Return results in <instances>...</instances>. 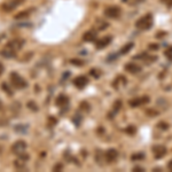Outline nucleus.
<instances>
[{
    "label": "nucleus",
    "mask_w": 172,
    "mask_h": 172,
    "mask_svg": "<svg viewBox=\"0 0 172 172\" xmlns=\"http://www.w3.org/2000/svg\"><path fill=\"white\" fill-rule=\"evenodd\" d=\"M165 34H166V32H163V31H162V32H160V34H157L156 37L160 38V37H163V36H165Z\"/></svg>",
    "instance_id": "37"
},
{
    "label": "nucleus",
    "mask_w": 172,
    "mask_h": 172,
    "mask_svg": "<svg viewBox=\"0 0 172 172\" xmlns=\"http://www.w3.org/2000/svg\"><path fill=\"white\" fill-rule=\"evenodd\" d=\"M168 169H169L170 171H172V160L169 162V164H168Z\"/></svg>",
    "instance_id": "36"
},
{
    "label": "nucleus",
    "mask_w": 172,
    "mask_h": 172,
    "mask_svg": "<svg viewBox=\"0 0 172 172\" xmlns=\"http://www.w3.org/2000/svg\"><path fill=\"white\" fill-rule=\"evenodd\" d=\"M125 131H126V133H129V134H134V133H136V131H137V129H136V126L130 125L129 128L125 130Z\"/></svg>",
    "instance_id": "27"
},
{
    "label": "nucleus",
    "mask_w": 172,
    "mask_h": 172,
    "mask_svg": "<svg viewBox=\"0 0 172 172\" xmlns=\"http://www.w3.org/2000/svg\"><path fill=\"white\" fill-rule=\"evenodd\" d=\"M128 1V4L131 5V6H137L139 4H141V2H144L145 0H126Z\"/></svg>",
    "instance_id": "25"
},
{
    "label": "nucleus",
    "mask_w": 172,
    "mask_h": 172,
    "mask_svg": "<svg viewBox=\"0 0 172 172\" xmlns=\"http://www.w3.org/2000/svg\"><path fill=\"white\" fill-rule=\"evenodd\" d=\"M145 158V154L144 153H134V154L131 156V160L132 161H141V160H144Z\"/></svg>",
    "instance_id": "18"
},
{
    "label": "nucleus",
    "mask_w": 172,
    "mask_h": 172,
    "mask_svg": "<svg viewBox=\"0 0 172 172\" xmlns=\"http://www.w3.org/2000/svg\"><path fill=\"white\" fill-rule=\"evenodd\" d=\"M14 166L16 168L17 170H23V169L26 168V163H24L23 161H15Z\"/></svg>",
    "instance_id": "21"
},
{
    "label": "nucleus",
    "mask_w": 172,
    "mask_h": 172,
    "mask_svg": "<svg viewBox=\"0 0 172 172\" xmlns=\"http://www.w3.org/2000/svg\"><path fill=\"white\" fill-rule=\"evenodd\" d=\"M149 48H152V50H158V45L156 44V45H149Z\"/></svg>",
    "instance_id": "35"
},
{
    "label": "nucleus",
    "mask_w": 172,
    "mask_h": 172,
    "mask_svg": "<svg viewBox=\"0 0 172 172\" xmlns=\"http://www.w3.org/2000/svg\"><path fill=\"white\" fill-rule=\"evenodd\" d=\"M28 107L31 109V110H34V112H37L38 110V106L34 102V101H30V102H28Z\"/></svg>",
    "instance_id": "26"
},
{
    "label": "nucleus",
    "mask_w": 172,
    "mask_h": 172,
    "mask_svg": "<svg viewBox=\"0 0 172 172\" xmlns=\"http://www.w3.org/2000/svg\"><path fill=\"white\" fill-rule=\"evenodd\" d=\"M96 37H98L96 31H94V30H88V31H86L85 34H83V40L91 43V42H95L96 40Z\"/></svg>",
    "instance_id": "13"
},
{
    "label": "nucleus",
    "mask_w": 172,
    "mask_h": 172,
    "mask_svg": "<svg viewBox=\"0 0 172 172\" xmlns=\"http://www.w3.org/2000/svg\"><path fill=\"white\" fill-rule=\"evenodd\" d=\"M147 115H149L150 117H154L156 115H158V112H154V110H147Z\"/></svg>",
    "instance_id": "33"
},
{
    "label": "nucleus",
    "mask_w": 172,
    "mask_h": 172,
    "mask_svg": "<svg viewBox=\"0 0 172 172\" xmlns=\"http://www.w3.org/2000/svg\"><path fill=\"white\" fill-rule=\"evenodd\" d=\"M112 38L110 36H106V37H102L101 39H98L96 40V43H95V47L98 48V50H103V48H106L109 44L112 43Z\"/></svg>",
    "instance_id": "9"
},
{
    "label": "nucleus",
    "mask_w": 172,
    "mask_h": 172,
    "mask_svg": "<svg viewBox=\"0 0 172 172\" xmlns=\"http://www.w3.org/2000/svg\"><path fill=\"white\" fill-rule=\"evenodd\" d=\"M153 153H154L155 158H156V160H160V158H162V157H164V156L166 155L168 150H166V148L164 146L157 145V146L153 147Z\"/></svg>",
    "instance_id": "10"
},
{
    "label": "nucleus",
    "mask_w": 172,
    "mask_h": 172,
    "mask_svg": "<svg viewBox=\"0 0 172 172\" xmlns=\"http://www.w3.org/2000/svg\"><path fill=\"white\" fill-rule=\"evenodd\" d=\"M87 84H88V78L86 76H78V77L74 79V85L76 86L77 88H79V90L84 88Z\"/></svg>",
    "instance_id": "11"
},
{
    "label": "nucleus",
    "mask_w": 172,
    "mask_h": 172,
    "mask_svg": "<svg viewBox=\"0 0 172 172\" xmlns=\"http://www.w3.org/2000/svg\"><path fill=\"white\" fill-rule=\"evenodd\" d=\"M114 112L116 114V112H118L120 110V108H122V101H120V100H117V101H115V103H114Z\"/></svg>",
    "instance_id": "22"
},
{
    "label": "nucleus",
    "mask_w": 172,
    "mask_h": 172,
    "mask_svg": "<svg viewBox=\"0 0 172 172\" xmlns=\"http://www.w3.org/2000/svg\"><path fill=\"white\" fill-rule=\"evenodd\" d=\"M26 142L23 141V140H18V141H15L12 147H10V150L13 154H21L23 152H26Z\"/></svg>",
    "instance_id": "4"
},
{
    "label": "nucleus",
    "mask_w": 172,
    "mask_h": 172,
    "mask_svg": "<svg viewBox=\"0 0 172 172\" xmlns=\"http://www.w3.org/2000/svg\"><path fill=\"white\" fill-rule=\"evenodd\" d=\"M30 13H31V9H29V10H23V12H20V13H17L16 15H15V18H16V20H22V18L29 17Z\"/></svg>",
    "instance_id": "17"
},
{
    "label": "nucleus",
    "mask_w": 172,
    "mask_h": 172,
    "mask_svg": "<svg viewBox=\"0 0 172 172\" xmlns=\"http://www.w3.org/2000/svg\"><path fill=\"white\" fill-rule=\"evenodd\" d=\"M2 88H4V91H5V92H6V93H7L8 95H13V92L9 90V87L7 86V84H6V83H2Z\"/></svg>",
    "instance_id": "28"
},
{
    "label": "nucleus",
    "mask_w": 172,
    "mask_h": 172,
    "mask_svg": "<svg viewBox=\"0 0 172 172\" xmlns=\"http://www.w3.org/2000/svg\"><path fill=\"white\" fill-rule=\"evenodd\" d=\"M108 26H109V24H108L107 22H103V21H101V22H99V23L96 24V29H98L99 31H100V30L102 31V30H104V29H107Z\"/></svg>",
    "instance_id": "20"
},
{
    "label": "nucleus",
    "mask_w": 172,
    "mask_h": 172,
    "mask_svg": "<svg viewBox=\"0 0 172 172\" xmlns=\"http://www.w3.org/2000/svg\"><path fill=\"white\" fill-rule=\"evenodd\" d=\"M134 47V44L133 43H128V44H125L122 48L120 50V55H125V54H128L132 48Z\"/></svg>",
    "instance_id": "16"
},
{
    "label": "nucleus",
    "mask_w": 172,
    "mask_h": 172,
    "mask_svg": "<svg viewBox=\"0 0 172 172\" xmlns=\"http://www.w3.org/2000/svg\"><path fill=\"white\" fill-rule=\"evenodd\" d=\"M103 14H104V16L109 17V18H118L122 14V10L117 6H109L104 9Z\"/></svg>",
    "instance_id": "3"
},
{
    "label": "nucleus",
    "mask_w": 172,
    "mask_h": 172,
    "mask_svg": "<svg viewBox=\"0 0 172 172\" xmlns=\"http://www.w3.org/2000/svg\"><path fill=\"white\" fill-rule=\"evenodd\" d=\"M24 0H12V1H8V2H5L2 4L1 8L4 9L5 12H12L13 9H15L17 6H20Z\"/></svg>",
    "instance_id": "7"
},
{
    "label": "nucleus",
    "mask_w": 172,
    "mask_h": 172,
    "mask_svg": "<svg viewBox=\"0 0 172 172\" xmlns=\"http://www.w3.org/2000/svg\"><path fill=\"white\" fill-rule=\"evenodd\" d=\"M157 128L165 131V130L169 129V124H168V123H165V122H160V123L157 124Z\"/></svg>",
    "instance_id": "24"
},
{
    "label": "nucleus",
    "mask_w": 172,
    "mask_h": 172,
    "mask_svg": "<svg viewBox=\"0 0 172 172\" xmlns=\"http://www.w3.org/2000/svg\"><path fill=\"white\" fill-rule=\"evenodd\" d=\"M117 157H118V152H117L115 148H110V149H108V150L104 153V158H106V161H107L108 163L115 162V161L117 160Z\"/></svg>",
    "instance_id": "8"
},
{
    "label": "nucleus",
    "mask_w": 172,
    "mask_h": 172,
    "mask_svg": "<svg viewBox=\"0 0 172 172\" xmlns=\"http://www.w3.org/2000/svg\"><path fill=\"white\" fill-rule=\"evenodd\" d=\"M125 70L129 72V74H132V75H136V74H139L140 71H141V67L140 66H138L136 63H126L125 64Z\"/></svg>",
    "instance_id": "12"
},
{
    "label": "nucleus",
    "mask_w": 172,
    "mask_h": 172,
    "mask_svg": "<svg viewBox=\"0 0 172 172\" xmlns=\"http://www.w3.org/2000/svg\"><path fill=\"white\" fill-rule=\"evenodd\" d=\"M70 63H71V64H74V66H77V67H82V66H84V64H85V63H84V61L78 60V59H72V60H70Z\"/></svg>",
    "instance_id": "23"
},
{
    "label": "nucleus",
    "mask_w": 172,
    "mask_h": 172,
    "mask_svg": "<svg viewBox=\"0 0 172 172\" xmlns=\"http://www.w3.org/2000/svg\"><path fill=\"white\" fill-rule=\"evenodd\" d=\"M23 45H24V40L16 38V39H13V40H10V42H8V43L6 44V47L13 50V51L17 52L23 47Z\"/></svg>",
    "instance_id": "6"
},
{
    "label": "nucleus",
    "mask_w": 172,
    "mask_h": 172,
    "mask_svg": "<svg viewBox=\"0 0 172 172\" xmlns=\"http://www.w3.org/2000/svg\"><path fill=\"white\" fill-rule=\"evenodd\" d=\"M133 171H145V169L144 168H140V166H136L133 169Z\"/></svg>",
    "instance_id": "34"
},
{
    "label": "nucleus",
    "mask_w": 172,
    "mask_h": 172,
    "mask_svg": "<svg viewBox=\"0 0 172 172\" xmlns=\"http://www.w3.org/2000/svg\"><path fill=\"white\" fill-rule=\"evenodd\" d=\"M150 101V99H149V96H141V98H133V99H131L129 101V104L130 107H132V108H137V107H140V106H142V104H146Z\"/></svg>",
    "instance_id": "5"
},
{
    "label": "nucleus",
    "mask_w": 172,
    "mask_h": 172,
    "mask_svg": "<svg viewBox=\"0 0 172 172\" xmlns=\"http://www.w3.org/2000/svg\"><path fill=\"white\" fill-rule=\"evenodd\" d=\"M164 55H165V58H166L168 60L172 62V46L168 47V48L165 50V52H164Z\"/></svg>",
    "instance_id": "19"
},
{
    "label": "nucleus",
    "mask_w": 172,
    "mask_h": 172,
    "mask_svg": "<svg viewBox=\"0 0 172 172\" xmlns=\"http://www.w3.org/2000/svg\"><path fill=\"white\" fill-rule=\"evenodd\" d=\"M154 24V17L150 13H148L142 17H140L136 22V28L140 31H148L153 28Z\"/></svg>",
    "instance_id": "1"
},
{
    "label": "nucleus",
    "mask_w": 172,
    "mask_h": 172,
    "mask_svg": "<svg viewBox=\"0 0 172 172\" xmlns=\"http://www.w3.org/2000/svg\"><path fill=\"white\" fill-rule=\"evenodd\" d=\"M2 109V103H1V101H0V110Z\"/></svg>",
    "instance_id": "39"
},
{
    "label": "nucleus",
    "mask_w": 172,
    "mask_h": 172,
    "mask_svg": "<svg viewBox=\"0 0 172 172\" xmlns=\"http://www.w3.org/2000/svg\"><path fill=\"white\" fill-rule=\"evenodd\" d=\"M10 83L12 85L14 86L17 90H22V88H26L28 86V83L23 79L22 76H20L17 72H12L10 74Z\"/></svg>",
    "instance_id": "2"
},
{
    "label": "nucleus",
    "mask_w": 172,
    "mask_h": 172,
    "mask_svg": "<svg viewBox=\"0 0 172 172\" xmlns=\"http://www.w3.org/2000/svg\"><path fill=\"white\" fill-rule=\"evenodd\" d=\"M161 2L166 5L168 7H172V0H161Z\"/></svg>",
    "instance_id": "32"
},
{
    "label": "nucleus",
    "mask_w": 172,
    "mask_h": 172,
    "mask_svg": "<svg viewBox=\"0 0 172 172\" xmlns=\"http://www.w3.org/2000/svg\"><path fill=\"white\" fill-rule=\"evenodd\" d=\"M90 74L95 78H99V76H100V72L98 71V69H92V70L90 71Z\"/></svg>",
    "instance_id": "29"
},
{
    "label": "nucleus",
    "mask_w": 172,
    "mask_h": 172,
    "mask_svg": "<svg viewBox=\"0 0 172 172\" xmlns=\"http://www.w3.org/2000/svg\"><path fill=\"white\" fill-rule=\"evenodd\" d=\"M2 72H4V66L0 63V76L2 75Z\"/></svg>",
    "instance_id": "38"
},
{
    "label": "nucleus",
    "mask_w": 172,
    "mask_h": 172,
    "mask_svg": "<svg viewBox=\"0 0 172 172\" xmlns=\"http://www.w3.org/2000/svg\"><path fill=\"white\" fill-rule=\"evenodd\" d=\"M55 103H56V106L58 107H67L69 103V99L67 95L64 94H60L58 98H56V100H55Z\"/></svg>",
    "instance_id": "14"
},
{
    "label": "nucleus",
    "mask_w": 172,
    "mask_h": 172,
    "mask_svg": "<svg viewBox=\"0 0 172 172\" xmlns=\"http://www.w3.org/2000/svg\"><path fill=\"white\" fill-rule=\"evenodd\" d=\"M80 109H85L86 112L90 110V104L87 102H82L80 103Z\"/></svg>",
    "instance_id": "30"
},
{
    "label": "nucleus",
    "mask_w": 172,
    "mask_h": 172,
    "mask_svg": "<svg viewBox=\"0 0 172 172\" xmlns=\"http://www.w3.org/2000/svg\"><path fill=\"white\" fill-rule=\"evenodd\" d=\"M117 56H118V54H112V55H109L108 56V62H114V60H116L117 59Z\"/></svg>",
    "instance_id": "31"
},
{
    "label": "nucleus",
    "mask_w": 172,
    "mask_h": 172,
    "mask_svg": "<svg viewBox=\"0 0 172 172\" xmlns=\"http://www.w3.org/2000/svg\"><path fill=\"white\" fill-rule=\"evenodd\" d=\"M0 55L4 56V58H6V59H13V58H15L16 52L13 51V50H10V48L5 47L2 51H0Z\"/></svg>",
    "instance_id": "15"
}]
</instances>
